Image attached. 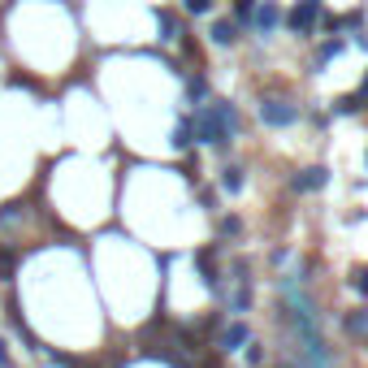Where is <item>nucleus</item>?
Returning <instances> with one entry per match:
<instances>
[{"instance_id": "f257e3e1", "label": "nucleus", "mask_w": 368, "mask_h": 368, "mask_svg": "<svg viewBox=\"0 0 368 368\" xmlns=\"http://www.w3.org/2000/svg\"><path fill=\"white\" fill-rule=\"evenodd\" d=\"M195 135H199V143L226 147L230 135H234V109H230V104H221V100H213V104H208V109L195 117Z\"/></svg>"}, {"instance_id": "f03ea898", "label": "nucleus", "mask_w": 368, "mask_h": 368, "mask_svg": "<svg viewBox=\"0 0 368 368\" xmlns=\"http://www.w3.org/2000/svg\"><path fill=\"white\" fill-rule=\"evenodd\" d=\"M260 122H265V126H273V130H282V126H295L299 122V109H295V104L290 100H260Z\"/></svg>"}, {"instance_id": "7ed1b4c3", "label": "nucleus", "mask_w": 368, "mask_h": 368, "mask_svg": "<svg viewBox=\"0 0 368 368\" xmlns=\"http://www.w3.org/2000/svg\"><path fill=\"white\" fill-rule=\"evenodd\" d=\"M317 18H321V0H299V5H295V9H290L282 22L290 26V35H312Z\"/></svg>"}, {"instance_id": "20e7f679", "label": "nucleus", "mask_w": 368, "mask_h": 368, "mask_svg": "<svg viewBox=\"0 0 368 368\" xmlns=\"http://www.w3.org/2000/svg\"><path fill=\"white\" fill-rule=\"evenodd\" d=\"M282 26V9L273 5V0H260L256 5V18H251V31H260V35H273Z\"/></svg>"}, {"instance_id": "39448f33", "label": "nucleus", "mask_w": 368, "mask_h": 368, "mask_svg": "<svg viewBox=\"0 0 368 368\" xmlns=\"http://www.w3.org/2000/svg\"><path fill=\"white\" fill-rule=\"evenodd\" d=\"M325 182H330V169L317 165V169H303V174L295 178V191H321Z\"/></svg>"}, {"instance_id": "423d86ee", "label": "nucleus", "mask_w": 368, "mask_h": 368, "mask_svg": "<svg viewBox=\"0 0 368 368\" xmlns=\"http://www.w3.org/2000/svg\"><path fill=\"white\" fill-rule=\"evenodd\" d=\"M208 39H213L217 48H230V43L238 39V22H226V18L213 22V26H208Z\"/></svg>"}, {"instance_id": "0eeeda50", "label": "nucleus", "mask_w": 368, "mask_h": 368, "mask_svg": "<svg viewBox=\"0 0 368 368\" xmlns=\"http://www.w3.org/2000/svg\"><path fill=\"white\" fill-rule=\"evenodd\" d=\"M256 5H260V0H234V22L251 31V18H256Z\"/></svg>"}, {"instance_id": "6e6552de", "label": "nucleus", "mask_w": 368, "mask_h": 368, "mask_svg": "<svg viewBox=\"0 0 368 368\" xmlns=\"http://www.w3.org/2000/svg\"><path fill=\"white\" fill-rule=\"evenodd\" d=\"M338 52H342V39H325V48L317 52V70H325V65L338 57Z\"/></svg>"}, {"instance_id": "1a4fd4ad", "label": "nucleus", "mask_w": 368, "mask_h": 368, "mask_svg": "<svg viewBox=\"0 0 368 368\" xmlns=\"http://www.w3.org/2000/svg\"><path fill=\"white\" fill-rule=\"evenodd\" d=\"M243 342H247V325H230V330H226V338H221V347H226V351H234V347H243Z\"/></svg>"}, {"instance_id": "9d476101", "label": "nucleus", "mask_w": 368, "mask_h": 368, "mask_svg": "<svg viewBox=\"0 0 368 368\" xmlns=\"http://www.w3.org/2000/svg\"><path fill=\"white\" fill-rule=\"evenodd\" d=\"M191 139H195V122H178V130H174V147H191Z\"/></svg>"}, {"instance_id": "9b49d317", "label": "nucleus", "mask_w": 368, "mask_h": 368, "mask_svg": "<svg viewBox=\"0 0 368 368\" xmlns=\"http://www.w3.org/2000/svg\"><path fill=\"white\" fill-rule=\"evenodd\" d=\"M221 186H226L230 195H238V191H243V169H226V174H221Z\"/></svg>"}, {"instance_id": "f8f14e48", "label": "nucleus", "mask_w": 368, "mask_h": 368, "mask_svg": "<svg viewBox=\"0 0 368 368\" xmlns=\"http://www.w3.org/2000/svg\"><path fill=\"white\" fill-rule=\"evenodd\" d=\"M347 330H351V334H368V312H351V317H347Z\"/></svg>"}, {"instance_id": "ddd939ff", "label": "nucleus", "mask_w": 368, "mask_h": 368, "mask_svg": "<svg viewBox=\"0 0 368 368\" xmlns=\"http://www.w3.org/2000/svg\"><path fill=\"white\" fill-rule=\"evenodd\" d=\"M182 5H186V14H213V0H182Z\"/></svg>"}, {"instance_id": "4468645a", "label": "nucleus", "mask_w": 368, "mask_h": 368, "mask_svg": "<svg viewBox=\"0 0 368 368\" xmlns=\"http://www.w3.org/2000/svg\"><path fill=\"white\" fill-rule=\"evenodd\" d=\"M204 91H208V87H204V78H191V87H186V95H191V100H199Z\"/></svg>"}, {"instance_id": "2eb2a0df", "label": "nucleus", "mask_w": 368, "mask_h": 368, "mask_svg": "<svg viewBox=\"0 0 368 368\" xmlns=\"http://www.w3.org/2000/svg\"><path fill=\"white\" fill-rule=\"evenodd\" d=\"M221 230H226V234H238L243 226H238V217H226V221H221Z\"/></svg>"}, {"instance_id": "dca6fc26", "label": "nucleus", "mask_w": 368, "mask_h": 368, "mask_svg": "<svg viewBox=\"0 0 368 368\" xmlns=\"http://www.w3.org/2000/svg\"><path fill=\"white\" fill-rule=\"evenodd\" d=\"M9 269H14V256H9V251H0V273H9Z\"/></svg>"}, {"instance_id": "f3484780", "label": "nucleus", "mask_w": 368, "mask_h": 368, "mask_svg": "<svg viewBox=\"0 0 368 368\" xmlns=\"http://www.w3.org/2000/svg\"><path fill=\"white\" fill-rule=\"evenodd\" d=\"M355 286H359V290H364V295H368V269H364V273H359V278H355Z\"/></svg>"}]
</instances>
